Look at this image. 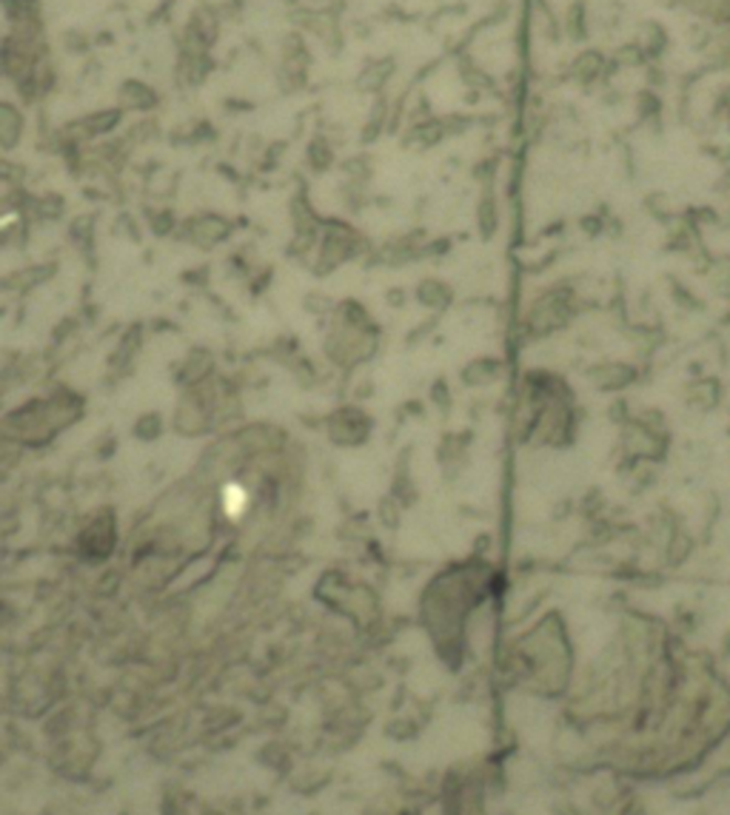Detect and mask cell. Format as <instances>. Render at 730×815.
Instances as JSON below:
<instances>
[{
	"mask_svg": "<svg viewBox=\"0 0 730 815\" xmlns=\"http://www.w3.org/2000/svg\"><path fill=\"white\" fill-rule=\"evenodd\" d=\"M217 35H221V21H217V12L212 7H197L189 14L186 32H183V43L189 49L206 52L212 43H217Z\"/></svg>",
	"mask_w": 730,
	"mask_h": 815,
	"instance_id": "1",
	"label": "cell"
}]
</instances>
